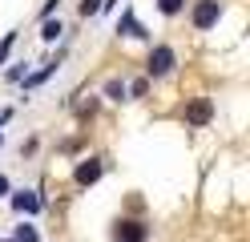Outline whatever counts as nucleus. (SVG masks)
Returning <instances> with one entry per match:
<instances>
[{
  "label": "nucleus",
  "instance_id": "1",
  "mask_svg": "<svg viewBox=\"0 0 250 242\" xmlns=\"http://www.w3.org/2000/svg\"><path fill=\"white\" fill-rule=\"evenodd\" d=\"M146 238H149L146 222H117L113 226V242H146Z\"/></svg>",
  "mask_w": 250,
  "mask_h": 242
},
{
  "label": "nucleus",
  "instance_id": "2",
  "mask_svg": "<svg viewBox=\"0 0 250 242\" xmlns=\"http://www.w3.org/2000/svg\"><path fill=\"white\" fill-rule=\"evenodd\" d=\"M169 69H174V48L169 44H158L149 53V77H166Z\"/></svg>",
  "mask_w": 250,
  "mask_h": 242
},
{
  "label": "nucleus",
  "instance_id": "3",
  "mask_svg": "<svg viewBox=\"0 0 250 242\" xmlns=\"http://www.w3.org/2000/svg\"><path fill=\"white\" fill-rule=\"evenodd\" d=\"M218 16H222V4H218V0H198V4H194V24L198 28L218 24Z\"/></svg>",
  "mask_w": 250,
  "mask_h": 242
},
{
  "label": "nucleus",
  "instance_id": "4",
  "mask_svg": "<svg viewBox=\"0 0 250 242\" xmlns=\"http://www.w3.org/2000/svg\"><path fill=\"white\" fill-rule=\"evenodd\" d=\"M210 117H214V109H210V101H202V97L186 105V121H190V125H206Z\"/></svg>",
  "mask_w": 250,
  "mask_h": 242
},
{
  "label": "nucleus",
  "instance_id": "5",
  "mask_svg": "<svg viewBox=\"0 0 250 242\" xmlns=\"http://www.w3.org/2000/svg\"><path fill=\"white\" fill-rule=\"evenodd\" d=\"M97 177H101V157H89L77 166V186H93Z\"/></svg>",
  "mask_w": 250,
  "mask_h": 242
},
{
  "label": "nucleus",
  "instance_id": "6",
  "mask_svg": "<svg viewBox=\"0 0 250 242\" xmlns=\"http://www.w3.org/2000/svg\"><path fill=\"white\" fill-rule=\"evenodd\" d=\"M12 206H17L21 214H37V210H41V198H37L33 190H21L17 198H12Z\"/></svg>",
  "mask_w": 250,
  "mask_h": 242
},
{
  "label": "nucleus",
  "instance_id": "7",
  "mask_svg": "<svg viewBox=\"0 0 250 242\" xmlns=\"http://www.w3.org/2000/svg\"><path fill=\"white\" fill-rule=\"evenodd\" d=\"M121 28H125V32H129V37H146V28H142V24H137V21H133V12H129V8H125V12H121Z\"/></svg>",
  "mask_w": 250,
  "mask_h": 242
},
{
  "label": "nucleus",
  "instance_id": "8",
  "mask_svg": "<svg viewBox=\"0 0 250 242\" xmlns=\"http://www.w3.org/2000/svg\"><path fill=\"white\" fill-rule=\"evenodd\" d=\"M53 73H57V61H49V65H44L41 73H33V77H28V85H41V81H49Z\"/></svg>",
  "mask_w": 250,
  "mask_h": 242
},
{
  "label": "nucleus",
  "instance_id": "9",
  "mask_svg": "<svg viewBox=\"0 0 250 242\" xmlns=\"http://www.w3.org/2000/svg\"><path fill=\"white\" fill-rule=\"evenodd\" d=\"M41 37H44V41H57V37H61V21H44Z\"/></svg>",
  "mask_w": 250,
  "mask_h": 242
},
{
  "label": "nucleus",
  "instance_id": "10",
  "mask_svg": "<svg viewBox=\"0 0 250 242\" xmlns=\"http://www.w3.org/2000/svg\"><path fill=\"white\" fill-rule=\"evenodd\" d=\"M12 41H17V32H8V37H4V41H0V65H4V61H8V53H12Z\"/></svg>",
  "mask_w": 250,
  "mask_h": 242
},
{
  "label": "nucleus",
  "instance_id": "11",
  "mask_svg": "<svg viewBox=\"0 0 250 242\" xmlns=\"http://www.w3.org/2000/svg\"><path fill=\"white\" fill-rule=\"evenodd\" d=\"M158 8H162L166 16H174V12H182V0H158Z\"/></svg>",
  "mask_w": 250,
  "mask_h": 242
},
{
  "label": "nucleus",
  "instance_id": "12",
  "mask_svg": "<svg viewBox=\"0 0 250 242\" xmlns=\"http://www.w3.org/2000/svg\"><path fill=\"white\" fill-rule=\"evenodd\" d=\"M105 93L113 97V101H121V97H125V85H121V81H109V85H105Z\"/></svg>",
  "mask_w": 250,
  "mask_h": 242
},
{
  "label": "nucleus",
  "instance_id": "13",
  "mask_svg": "<svg viewBox=\"0 0 250 242\" xmlns=\"http://www.w3.org/2000/svg\"><path fill=\"white\" fill-rule=\"evenodd\" d=\"M17 242H41V238H37L33 226H21V230H17Z\"/></svg>",
  "mask_w": 250,
  "mask_h": 242
},
{
  "label": "nucleus",
  "instance_id": "14",
  "mask_svg": "<svg viewBox=\"0 0 250 242\" xmlns=\"http://www.w3.org/2000/svg\"><path fill=\"white\" fill-rule=\"evenodd\" d=\"M93 12H101V0H81V16H93Z\"/></svg>",
  "mask_w": 250,
  "mask_h": 242
},
{
  "label": "nucleus",
  "instance_id": "15",
  "mask_svg": "<svg viewBox=\"0 0 250 242\" xmlns=\"http://www.w3.org/2000/svg\"><path fill=\"white\" fill-rule=\"evenodd\" d=\"M57 4H61V0H44V8H41V16H44V21H49V16L57 12Z\"/></svg>",
  "mask_w": 250,
  "mask_h": 242
},
{
  "label": "nucleus",
  "instance_id": "16",
  "mask_svg": "<svg viewBox=\"0 0 250 242\" xmlns=\"http://www.w3.org/2000/svg\"><path fill=\"white\" fill-rule=\"evenodd\" d=\"M0 194H8V177L4 174H0Z\"/></svg>",
  "mask_w": 250,
  "mask_h": 242
},
{
  "label": "nucleus",
  "instance_id": "17",
  "mask_svg": "<svg viewBox=\"0 0 250 242\" xmlns=\"http://www.w3.org/2000/svg\"><path fill=\"white\" fill-rule=\"evenodd\" d=\"M0 141H4V137H0Z\"/></svg>",
  "mask_w": 250,
  "mask_h": 242
}]
</instances>
